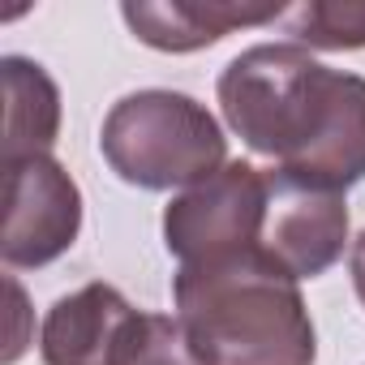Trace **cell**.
I'll use <instances>...</instances> for the list:
<instances>
[{
  "label": "cell",
  "instance_id": "obj_4",
  "mask_svg": "<svg viewBox=\"0 0 365 365\" xmlns=\"http://www.w3.org/2000/svg\"><path fill=\"white\" fill-rule=\"evenodd\" d=\"M267 224V172L228 159L211 180L176 194L163 211V245L168 254L190 267L254 250Z\"/></svg>",
  "mask_w": 365,
  "mask_h": 365
},
{
  "label": "cell",
  "instance_id": "obj_5",
  "mask_svg": "<svg viewBox=\"0 0 365 365\" xmlns=\"http://www.w3.org/2000/svg\"><path fill=\"white\" fill-rule=\"evenodd\" d=\"M82 232V190L52 159H9L5 163V232L0 258L5 267H48L73 250Z\"/></svg>",
  "mask_w": 365,
  "mask_h": 365
},
{
  "label": "cell",
  "instance_id": "obj_11",
  "mask_svg": "<svg viewBox=\"0 0 365 365\" xmlns=\"http://www.w3.org/2000/svg\"><path fill=\"white\" fill-rule=\"evenodd\" d=\"M108 365H202L190 348V335L168 314H133L112 348Z\"/></svg>",
  "mask_w": 365,
  "mask_h": 365
},
{
  "label": "cell",
  "instance_id": "obj_8",
  "mask_svg": "<svg viewBox=\"0 0 365 365\" xmlns=\"http://www.w3.org/2000/svg\"><path fill=\"white\" fill-rule=\"evenodd\" d=\"M138 309L112 284H86L61 297L39 327L43 365H108L125 322Z\"/></svg>",
  "mask_w": 365,
  "mask_h": 365
},
{
  "label": "cell",
  "instance_id": "obj_7",
  "mask_svg": "<svg viewBox=\"0 0 365 365\" xmlns=\"http://www.w3.org/2000/svg\"><path fill=\"white\" fill-rule=\"evenodd\" d=\"M284 5H254V0H125L120 18L155 52H198L232 35L237 26H262L284 18Z\"/></svg>",
  "mask_w": 365,
  "mask_h": 365
},
{
  "label": "cell",
  "instance_id": "obj_9",
  "mask_svg": "<svg viewBox=\"0 0 365 365\" xmlns=\"http://www.w3.org/2000/svg\"><path fill=\"white\" fill-rule=\"evenodd\" d=\"M5 78V163L48 155L61 133V91L43 65L26 56L0 61Z\"/></svg>",
  "mask_w": 365,
  "mask_h": 365
},
{
  "label": "cell",
  "instance_id": "obj_2",
  "mask_svg": "<svg viewBox=\"0 0 365 365\" xmlns=\"http://www.w3.org/2000/svg\"><path fill=\"white\" fill-rule=\"evenodd\" d=\"M176 322L202 365H314L318 331L292 279L262 245L172 275Z\"/></svg>",
  "mask_w": 365,
  "mask_h": 365
},
{
  "label": "cell",
  "instance_id": "obj_12",
  "mask_svg": "<svg viewBox=\"0 0 365 365\" xmlns=\"http://www.w3.org/2000/svg\"><path fill=\"white\" fill-rule=\"evenodd\" d=\"M348 271H352V288H356V297H361V305H365V232L352 241V258H348Z\"/></svg>",
  "mask_w": 365,
  "mask_h": 365
},
{
  "label": "cell",
  "instance_id": "obj_10",
  "mask_svg": "<svg viewBox=\"0 0 365 365\" xmlns=\"http://www.w3.org/2000/svg\"><path fill=\"white\" fill-rule=\"evenodd\" d=\"M279 22L297 39V48H318V52L365 48V0H301Z\"/></svg>",
  "mask_w": 365,
  "mask_h": 365
},
{
  "label": "cell",
  "instance_id": "obj_3",
  "mask_svg": "<svg viewBox=\"0 0 365 365\" xmlns=\"http://www.w3.org/2000/svg\"><path fill=\"white\" fill-rule=\"evenodd\" d=\"M108 168L138 190H194L228 163L220 120L180 91H133L112 103L99 129Z\"/></svg>",
  "mask_w": 365,
  "mask_h": 365
},
{
  "label": "cell",
  "instance_id": "obj_6",
  "mask_svg": "<svg viewBox=\"0 0 365 365\" xmlns=\"http://www.w3.org/2000/svg\"><path fill=\"white\" fill-rule=\"evenodd\" d=\"M258 245L292 279H318L344 258V245H348L344 194L301 185V180L271 168L267 172V224H262Z\"/></svg>",
  "mask_w": 365,
  "mask_h": 365
},
{
  "label": "cell",
  "instance_id": "obj_1",
  "mask_svg": "<svg viewBox=\"0 0 365 365\" xmlns=\"http://www.w3.org/2000/svg\"><path fill=\"white\" fill-rule=\"evenodd\" d=\"M228 129L314 190L365 180V78L314 61L297 43H258L215 82Z\"/></svg>",
  "mask_w": 365,
  "mask_h": 365
}]
</instances>
